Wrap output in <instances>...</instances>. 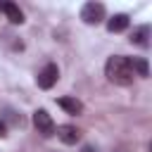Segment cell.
Instances as JSON below:
<instances>
[{
	"mask_svg": "<svg viewBox=\"0 0 152 152\" xmlns=\"http://www.w3.org/2000/svg\"><path fill=\"white\" fill-rule=\"evenodd\" d=\"M7 135V126H5V121L0 119V138H5Z\"/></svg>",
	"mask_w": 152,
	"mask_h": 152,
	"instance_id": "11",
	"label": "cell"
},
{
	"mask_svg": "<svg viewBox=\"0 0 152 152\" xmlns=\"http://www.w3.org/2000/svg\"><path fill=\"white\" fill-rule=\"evenodd\" d=\"M128 14H114V17H109L107 19V31L109 33H121V31H126L128 28Z\"/></svg>",
	"mask_w": 152,
	"mask_h": 152,
	"instance_id": "6",
	"label": "cell"
},
{
	"mask_svg": "<svg viewBox=\"0 0 152 152\" xmlns=\"http://www.w3.org/2000/svg\"><path fill=\"white\" fill-rule=\"evenodd\" d=\"M131 43H133V45H140V48H147V45H150V26L142 24V26L133 28V33H131Z\"/></svg>",
	"mask_w": 152,
	"mask_h": 152,
	"instance_id": "7",
	"label": "cell"
},
{
	"mask_svg": "<svg viewBox=\"0 0 152 152\" xmlns=\"http://www.w3.org/2000/svg\"><path fill=\"white\" fill-rule=\"evenodd\" d=\"M83 152H95V147H90V145H86V147H83Z\"/></svg>",
	"mask_w": 152,
	"mask_h": 152,
	"instance_id": "12",
	"label": "cell"
},
{
	"mask_svg": "<svg viewBox=\"0 0 152 152\" xmlns=\"http://www.w3.org/2000/svg\"><path fill=\"white\" fill-rule=\"evenodd\" d=\"M131 66H133V74H138V76H142V78H147V76H150L147 62H145L142 57H131Z\"/></svg>",
	"mask_w": 152,
	"mask_h": 152,
	"instance_id": "10",
	"label": "cell"
},
{
	"mask_svg": "<svg viewBox=\"0 0 152 152\" xmlns=\"http://www.w3.org/2000/svg\"><path fill=\"white\" fill-rule=\"evenodd\" d=\"M0 10H2V2H0Z\"/></svg>",
	"mask_w": 152,
	"mask_h": 152,
	"instance_id": "13",
	"label": "cell"
},
{
	"mask_svg": "<svg viewBox=\"0 0 152 152\" xmlns=\"http://www.w3.org/2000/svg\"><path fill=\"white\" fill-rule=\"evenodd\" d=\"M104 76L116 83V86H128L133 81V66H131V57L126 55H112L104 64Z\"/></svg>",
	"mask_w": 152,
	"mask_h": 152,
	"instance_id": "1",
	"label": "cell"
},
{
	"mask_svg": "<svg viewBox=\"0 0 152 152\" xmlns=\"http://www.w3.org/2000/svg\"><path fill=\"white\" fill-rule=\"evenodd\" d=\"M2 12H5V17H7L12 24H24V12L19 10V5H14V2H2Z\"/></svg>",
	"mask_w": 152,
	"mask_h": 152,
	"instance_id": "8",
	"label": "cell"
},
{
	"mask_svg": "<svg viewBox=\"0 0 152 152\" xmlns=\"http://www.w3.org/2000/svg\"><path fill=\"white\" fill-rule=\"evenodd\" d=\"M33 126H36V131L43 135V138H50V135H55V121H52V116L45 112V109H36L33 112Z\"/></svg>",
	"mask_w": 152,
	"mask_h": 152,
	"instance_id": "3",
	"label": "cell"
},
{
	"mask_svg": "<svg viewBox=\"0 0 152 152\" xmlns=\"http://www.w3.org/2000/svg\"><path fill=\"white\" fill-rule=\"evenodd\" d=\"M57 78H59V69H57V64H45L40 71H38V76H36V83H38V88H43V90H50L55 83H57Z\"/></svg>",
	"mask_w": 152,
	"mask_h": 152,
	"instance_id": "4",
	"label": "cell"
},
{
	"mask_svg": "<svg viewBox=\"0 0 152 152\" xmlns=\"http://www.w3.org/2000/svg\"><path fill=\"white\" fill-rule=\"evenodd\" d=\"M57 104H59L66 114H81V112H83V104H81L76 97H59Z\"/></svg>",
	"mask_w": 152,
	"mask_h": 152,
	"instance_id": "9",
	"label": "cell"
},
{
	"mask_svg": "<svg viewBox=\"0 0 152 152\" xmlns=\"http://www.w3.org/2000/svg\"><path fill=\"white\" fill-rule=\"evenodd\" d=\"M81 19H83V24H88V26H97V24L104 19V5H102V2H95V0L86 2V5L81 7Z\"/></svg>",
	"mask_w": 152,
	"mask_h": 152,
	"instance_id": "2",
	"label": "cell"
},
{
	"mask_svg": "<svg viewBox=\"0 0 152 152\" xmlns=\"http://www.w3.org/2000/svg\"><path fill=\"white\" fill-rule=\"evenodd\" d=\"M55 133H57V138H59L64 145H76V142L81 140V131H78L76 126H71V124H62V126H57Z\"/></svg>",
	"mask_w": 152,
	"mask_h": 152,
	"instance_id": "5",
	"label": "cell"
}]
</instances>
